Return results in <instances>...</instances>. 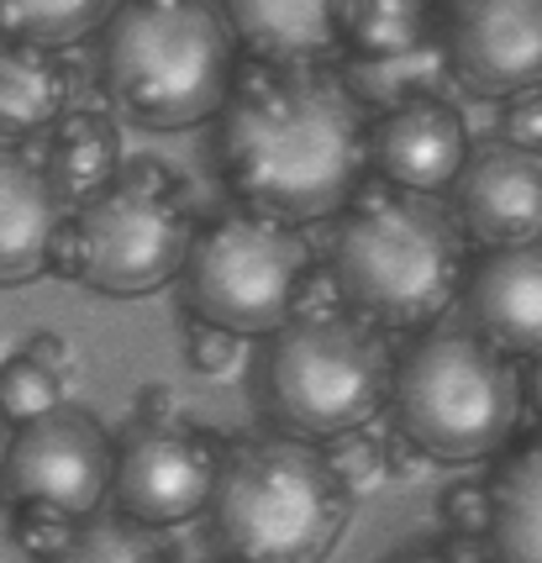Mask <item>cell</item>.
<instances>
[{
	"label": "cell",
	"mask_w": 542,
	"mask_h": 563,
	"mask_svg": "<svg viewBox=\"0 0 542 563\" xmlns=\"http://www.w3.org/2000/svg\"><path fill=\"white\" fill-rule=\"evenodd\" d=\"M179 279H185L190 317L232 327L237 338L274 332L296 311L300 279H306V243L290 221L243 206L190 238Z\"/></svg>",
	"instance_id": "ba28073f"
},
{
	"label": "cell",
	"mask_w": 542,
	"mask_h": 563,
	"mask_svg": "<svg viewBox=\"0 0 542 563\" xmlns=\"http://www.w3.org/2000/svg\"><path fill=\"white\" fill-rule=\"evenodd\" d=\"M11 432H16V421L5 417V406H0V459H5V448H11Z\"/></svg>",
	"instance_id": "d590c367"
},
{
	"label": "cell",
	"mask_w": 542,
	"mask_h": 563,
	"mask_svg": "<svg viewBox=\"0 0 542 563\" xmlns=\"http://www.w3.org/2000/svg\"><path fill=\"white\" fill-rule=\"evenodd\" d=\"M217 468H222V453L206 432L185 427L179 417L137 421V432L117 453L111 495L126 516H137L148 527H179L206 511Z\"/></svg>",
	"instance_id": "30bf717a"
},
{
	"label": "cell",
	"mask_w": 542,
	"mask_h": 563,
	"mask_svg": "<svg viewBox=\"0 0 542 563\" xmlns=\"http://www.w3.org/2000/svg\"><path fill=\"white\" fill-rule=\"evenodd\" d=\"M64 559L69 563H153V559H164V542H158V527L137 521V516L90 511V516H79Z\"/></svg>",
	"instance_id": "603a6c76"
},
{
	"label": "cell",
	"mask_w": 542,
	"mask_h": 563,
	"mask_svg": "<svg viewBox=\"0 0 542 563\" xmlns=\"http://www.w3.org/2000/svg\"><path fill=\"white\" fill-rule=\"evenodd\" d=\"M443 48L474 96L532 90L542 85V0H453Z\"/></svg>",
	"instance_id": "8fae6325"
},
{
	"label": "cell",
	"mask_w": 542,
	"mask_h": 563,
	"mask_svg": "<svg viewBox=\"0 0 542 563\" xmlns=\"http://www.w3.org/2000/svg\"><path fill=\"white\" fill-rule=\"evenodd\" d=\"M432 22H438V0H338L343 48L358 58L417 48L421 37H432Z\"/></svg>",
	"instance_id": "44dd1931"
},
{
	"label": "cell",
	"mask_w": 542,
	"mask_h": 563,
	"mask_svg": "<svg viewBox=\"0 0 542 563\" xmlns=\"http://www.w3.org/2000/svg\"><path fill=\"white\" fill-rule=\"evenodd\" d=\"M22 353H32L37 364H48L53 374H69V368H75V347L64 343L58 332H32L22 343Z\"/></svg>",
	"instance_id": "1f68e13d"
},
{
	"label": "cell",
	"mask_w": 542,
	"mask_h": 563,
	"mask_svg": "<svg viewBox=\"0 0 542 563\" xmlns=\"http://www.w3.org/2000/svg\"><path fill=\"white\" fill-rule=\"evenodd\" d=\"M69 96H75V74L58 58V48L0 32V143L53 126Z\"/></svg>",
	"instance_id": "e0dca14e"
},
{
	"label": "cell",
	"mask_w": 542,
	"mask_h": 563,
	"mask_svg": "<svg viewBox=\"0 0 542 563\" xmlns=\"http://www.w3.org/2000/svg\"><path fill=\"white\" fill-rule=\"evenodd\" d=\"M232 43L258 64H327L343 53L338 0H222Z\"/></svg>",
	"instance_id": "2e32d148"
},
{
	"label": "cell",
	"mask_w": 542,
	"mask_h": 563,
	"mask_svg": "<svg viewBox=\"0 0 542 563\" xmlns=\"http://www.w3.org/2000/svg\"><path fill=\"white\" fill-rule=\"evenodd\" d=\"M190 238L196 221L185 211V185L164 164H132L64 217L48 269L100 295H148L179 279Z\"/></svg>",
	"instance_id": "8992f818"
},
{
	"label": "cell",
	"mask_w": 542,
	"mask_h": 563,
	"mask_svg": "<svg viewBox=\"0 0 542 563\" xmlns=\"http://www.w3.org/2000/svg\"><path fill=\"white\" fill-rule=\"evenodd\" d=\"M379 453H385V474H395V479H417L421 468L432 464V459H427V453H421V448L406 438L400 427H395L390 438L379 442Z\"/></svg>",
	"instance_id": "f546056e"
},
{
	"label": "cell",
	"mask_w": 542,
	"mask_h": 563,
	"mask_svg": "<svg viewBox=\"0 0 542 563\" xmlns=\"http://www.w3.org/2000/svg\"><path fill=\"white\" fill-rule=\"evenodd\" d=\"M58 385H64V374L37 364L32 353H16V358L0 364V406H5L11 421H32V417H43V411H53L64 400Z\"/></svg>",
	"instance_id": "cb8c5ba5"
},
{
	"label": "cell",
	"mask_w": 542,
	"mask_h": 563,
	"mask_svg": "<svg viewBox=\"0 0 542 563\" xmlns=\"http://www.w3.org/2000/svg\"><path fill=\"white\" fill-rule=\"evenodd\" d=\"M338 290L358 317L385 332H417L443 321L468 274V238L443 200L400 190L369 196L332 247Z\"/></svg>",
	"instance_id": "7a4b0ae2"
},
{
	"label": "cell",
	"mask_w": 542,
	"mask_h": 563,
	"mask_svg": "<svg viewBox=\"0 0 542 563\" xmlns=\"http://www.w3.org/2000/svg\"><path fill=\"white\" fill-rule=\"evenodd\" d=\"M438 559L479 563V559H500V553H495V538H490V532H447V542L438 548Z\"/></svg>",
	"instance_id": "4dcf8cb0"
},
{
	"label": "cell",
	"mask_w": 542,
	"mask_h": 563,
	"mask_svg": "<svg viewBox=\"0 0 542 563\" xmlns=\"http://www.w3.org/2000/svg\"><path fill=\"white\" fill-rule=\"evenodd\" d=\"M490 538L506 563H542V438L495 468Z\"/></svg>",
	"instance_id": "d6986e66"
},
{
	"label": "cell",
	"mask_w": 542,
	"mask_h": 563,
	"mask_svg": "<svg viewBox=\"0 0 542 563\" xmlns=\"http://www.w3.org/2000/svg\"><path fill=\"white\" fill-rule=\"evenodd\" d=\"M58 227L64 196L53 174L16 147H0V285H26L48 269Z\"/></svg>",
	"instance_id": "9a60e30c"
},
{
	"label": "cell",
	"mask_w": 542,
	"mask_h": 563,
	"mask_svg": "<svg viewBox=\"0 0 542 563\" xmlns=\"http://www.w3.org/2000/svg\"><path fill=\"white\" fill-rule=\"evenodd\" d=\"M137 411H143V421L174 417V395L169 390H143V395H137Z\"/></svg>",
	"instance_id": "836d02e7"
},
{
	"label": "cell",
	"mask_w": 542,
	"mask_h": 563,
	"mask_svg": "<svg viewBox=\"0 0 542 563\" xmlns=\"http://www.w3.org/2000/svg\"><path fill=\"white\" fill-rule=\"evenodd\" d=\"M111 468H117V448L106 438V427L90 411L58 400L53 411L11 432V448L0 459V485H5V500L22 511L79 521L106 500Z\"/></svg>",
	"instance_id": "9c48e42d"
},
{
	"label": "cell",
	"mask_w": 542,
	"mask_h": 563,
	"mask_svg": "<svg viewBox=\"0 0 542 563\" xmlns=\"http://www.w3.org/2000/svg\"><path fill=\"white\" fill-rule=\"evenodd\" d=\"M447 79H453V64H447L443 37H421L417 48L374 53V58L353 53V64L343 69V85L353 90V100L374 117L411 96H443Z\"/></svg>",
	"instance_id": "ffe728a7"
},
{
	"label": "cell",
	"mask_w": 542,
	"mask_h": 563,
	"mask_svg": "<svg viewBox=\"0 0 542 563\" xmlns=\"http://www.w3.org/2000/svg\"><path fill=\"white\" fill-rule=\"evenodd\" d=\"M122 169V132L106 111H64L48 137V174L64 200H90Z\"/></svg>",
	"instance_id": "ac0fdd59"
},
{
	"label": "cell",
	"mask_w": 542,
	"mask_h": 563,
	"mask_svg": "<svg viewBox=\"0 0 542 563\" xmlns=\"http://www.w3.org/2000/svg\"><path fill=\"white\" fill-rule=\"evenodd\" d=\"M464 311L479 338H490L511 358L542 353V238L490 247L464 274Z\"/></svg>",
	"instance_id": "5bb4252c"
},
{
	"label": "cell",
	"mask_w": 542,
	"mask_h": 563,
	"mask_svg": "<svg viewBox=\"0 0 542 563\" xmlns=\"http://www.w3.org/2000/svg\"><path fill=\"white\" fill-rule=\"evenodd\" d=\"M117 11V0H0V32L26 37V43H48L69 48L79 37H90Z\"/></svg>",
	"instance_id": "7402d4cb"
},
{
	"label": "cell",
	"mask_w": 542,
	"mask_h": 563,
	"mask_svg": "<svg viewBox=\"0 0 542 563\" xmlns=\"http://www.w3.org/2000/svg\"><path fill=\"white\" fill-rule=\"evenodd\" d=\"M237 353H243V343H237L232 327H217V321H206V317H196L185 327V364L196 368V374H226V368L237 364Z\"/></svg>",
	"instance_id": "484cf974"
},
{
	"label": "cell",
	"mask_w": 542,
	"mask_h": 563,
	"mask_svg": "<svg viewBox=\"0 0 542 563\" xmlns=\"http://www.w3.org/2000/svg\"><path fill=\"white\" fill-rule=\"evenodd\" d=\"M527 395H532V406H538V417H542V353H538V368H532V379H527Z\"/></svg>",
	"instance_id": "e575fe53"
},
{
	"label": "cell",
	"mask_w": 542,
	"mask_h": 563,
	"mask_svg": "<svg viewBox=\"0 0 542 563\" xmlns=\"http://www.w3.org/2000/svg\"><path fill=\"white\" fill-rule=\"evenodd\" d=\"M26 559V542H22V516L11 511V500L0 495V563H16Z\"/></svg>",
	"instance_id": "d6a6232c"
},
{
	"label": "cell",
	"mask_w": 542,
	"mask_h": 563,
	"mask_svg": "<svg viewBox=\"0 0 542 563\" xmlns=\"http://www.w3.org/2000/svg\"><path fill=\"white\" fill-rule=\"evenodd\" d=\"M500 132H506L511 143L542 153V85L506 96V122H500Z\"/></svg>",
	"instance_id": "83f0119b"
},
{
	"label": "cell",
	"mask_w": 542,
	"mask_h": 563,
	"mask_svg": "<svg viewBox=\"0 0 542 563\" xmlns=\"http://www.w3.org/2000/svg\"><path fill=\"white\" fill-rule=\"evenodd\" d=\"M100 79L132 122L153 132L196 126L222 111L237 79L232 26L211 0H117Z\"/></svg>",
	"instance_id": "3957f363"
},
{
	"label": "cell",
	"mask_w": 542,
	"mask_h": 563,
	"mask_svg": "<svg viewBox=\"0 0 542 563\" xmlns=\"http://www.w3.org/2000/svg\"><path fill=\"white\" fill-rule=\"evenodd\" d=\"M390 411L427 459L474 464L517 432L521 374L474 327H432L395 364Z\"/></svg>",
	"instance_id": "5b68a950"
},
{
	"label": "cell",
	"mask_w": 542,
	"mask_h": 563,
	"mask_svg": "<svg viewBox=\"0 0 542 563\" xmlns=\"http://www.w3.org/2000/svg\"><path fill=\"white\" fill-rule=\"evenodd\" d=\"M447 532H490V485L485 479H458L438 495Z\"/></svg>",
	"instance_id": "4316f807"
},
{
	"label": "cell",
	"mask_w": 542,
	"mask_h": 563,
	"mask_svg": "<svg viewBox=\"0 0 542 563\" xmlns=\"http://www.w3.org/2000/svg\"><path fill=\"white\" fill-rule=\"evenodd\" d=\"M321 453H327V464L338 468V479H343L347 490H369L385 479V453H379V438H369L364 427H347L338 438L321 442Z\"/></svg>",
	"instance_id": "d4e9b609"
},
{
	"label": "cell",
	"mask_w": 542,
	"mask_h": 563,
	"mask_svg": "<svg viewBox=\"0 0 542 563\" xmlns=\"http://www.w3.org/2000/svg\"><path fill=\"white\" fill-rule=\"evenodd\" d=\"M395 358L369 317H285L264 358L269 417L306 442H327L347 427H369L390 406Z\"/></svg>",
	"instance_id": "52a82bcc"
},
{
	"label": "cell",
	"mask_w": 542,
	"mask_h": 563,
	"mask_svg": "<svg viewBox=\"0 0 542 563\" xmlns=\"http://www.w3.org/2000/svg\"><path fill=\"white\" fill-rule=\"evenodd\" d=\"M347 490L321 442L264 438L232 448L211 485V527L243 563H317L347 527Z\"/></svg>",
	"instance_id": "277c9868"
},
{
	"label": "cell",
	"mask_w": 542,
	"mask_h": 563,
	"mask_svg": "<svg viewBox=\"0 0 542 563\" xmlns=\"http://www.w3.org/2000/svg\"><path fill=\"white\" fill-rule=\"evenodd\" d=\"M468 153L464 117L447 96H411L369 122V169L385 185L438 196Z\"/></svg>",
	"instance_id": "4fadbf2b"
},
{
	"label": "cell",
	"mask_w": 542,
	"mask_h": 563,
	"mask_svg": "<svg viewBox=\"0 0 542 563\" xmlns=\"http://www.w3.org/2000/svg\"><path fill=\"white\" fill-rule=\"evenodd\" d=\"M69 538H75V521H64V516H43V511H22L26 559H64Z\"/></svg>",
	"instance_id": "f1b7e54d"
},
{
	"label": "cell",
	"mask_w": 542,
	"mask_h": 563,
	"mask_svg": "<svg viewBox=\"0 0 542 563\" xmlns=\"http://www.w3.org/2000/svg\"><path fill=\"white\" fill-rule=\"evenodd\" d=\"M217 117L232 196L290 227L338 217L369 174V111L327 64H258Z\"/></svg>",
	"instance_id": "6da1fadb"
},
{
	"label": "cell",
	"mask_w": 542,
	"mask_h": 563,
	"mask_svg": "<svg viewBox=\"0 0 542 563\" xmlns=\"http://www.w3.org/2000/svg\"><path fill=\"white\" fill-rule=\"evenodd\" d=\"M453 217L468 243L506 247L542 238V153L511 143H479L453 174Z\"/></svg>",
	"instance_id": "7c38bea8"
}]
</instances>
